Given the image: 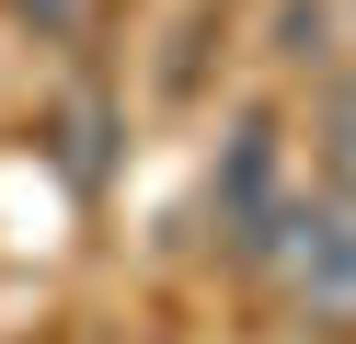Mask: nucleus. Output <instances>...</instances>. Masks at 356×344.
<instances>
[{
    "instance_id": "nucleus-3",
    "label": "nucleus",
    "mask_w": 356,
    "mask_h": 344,
    "mask_svg": "<svg viewBox=\"0 0 356 344\" xmlns=\"http://www.w3.org/2000/svg\"><path fill=\"white\" fill-rule=\"evenodd\" d=\"M310 149H322V183L356 206V81H322V104H310Z\"/></svg>"
},
{
    "instance_id": "nucleus-5",
    "label": "nucleus",
    "mask_w": 356,
    "mask_h": 344,
    "mask_svg": "<svg viewBox=\"0 0 356 344\" xmlns=\"http://www.w3.org/2000/svg\"><path fill=\"white\" fill-rule=\"evenodd\" d=\"M276 35H287V46H276V58H322V35H333V23H322V0H310V12H287V23H276Z\"/></svg>"
},
{
    "instance_id": "nucleus-1",
    "label": "nucleus",
    "mask_w": 356,
    "mask_h": 344,
    "mask_svg": "<svg viewBox=\"0 0 356 344\" xmlns=\"http://www.w3.org/2000/svg\"><path fill=\"white\" fill-rule=\"evenodd\" d=\"M276 252H287V298H299L322 333H356V206H345V195L287 206Z\"/></svg>"
},
{
    "instance_id": "nucleus-4",
    "label": "nucleus",
    "mask_w": 356,
    "mask_h": 344,
    "mask_svg": "<svg viewBox=\"0 0 356 344\" xmlns=\"http://www.w3.org/2000/svg\"><path fill=\"white\" fill-rule=\"evenodd\" d=\"M0 12L24 23V35H70V23H81V0H0Z\"/></svg>"
},
{
    "instance_id": "nucleus-2",
    "label": "nucleus",
    "mask_w": 356,
    "mask_h": 344,
    "mask_svg": "<svg viewBox=\"0 0 356 344\" xmlns=\"http://www.w3.org/2000/svg\"><path fill=\"white\" fill-rule=\"evenodd\" d=\"M207 206H218V229H230L241 264H264V252H276V229H287V149H276V126H264V115H241V126H230Z\"/></svg>"
}]
</instances>
